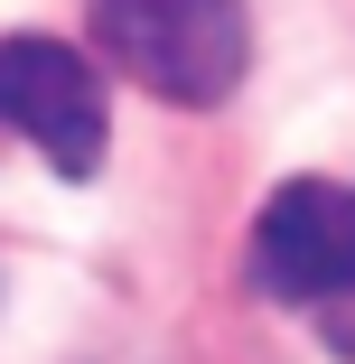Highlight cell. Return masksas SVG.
<instances>
[{
    "instance_id": "obj_1",
    "label": "cell",
    "mask_w": 355,
    "mask_h": 364,
    "mask_svg": "<svg viewBox=\"0 0 355 364\" xmlns=\"http://www.w3.org/2000/svg\"><path fill=\"white\" fill-rule=\"evenodd\" d=\"M85 28L140 94H159L178 112H216L253 65L243 0H85Z\"/></svg>"
},
{
    "instance_id": "obj_2",
    "label": "cell",
    "mask_w": 355,
    "mask_h": 364,
    "mask_svg": "<svg viewBox=\"0 0 355 364\" xmlns=\"http://www.w3.org/2000/svg\"><path fill=\"white\" fill-rule=\"evenodd\" d=\"M0 122H10L56 178H94L103 150H112L94 56L65 47V38H38V28L0 38Z\"/></svg>"
},
{
    "instance_id": "obj_3",
    "label": "cell",
    "mask_w": 355,
    "mask_h": 364,
    "mask_svg": "<svg viewBox=\"0 0 355 364\" xmlns=\"http://www.w3.org/2000/svg\"><path fill=\"white\" fill-rule=\"evenodd\" d=\"M253 289L290 309H337L355 299V187L337 178H280L271 205L253 215Z\"/></svg>"
}]
</instances>
